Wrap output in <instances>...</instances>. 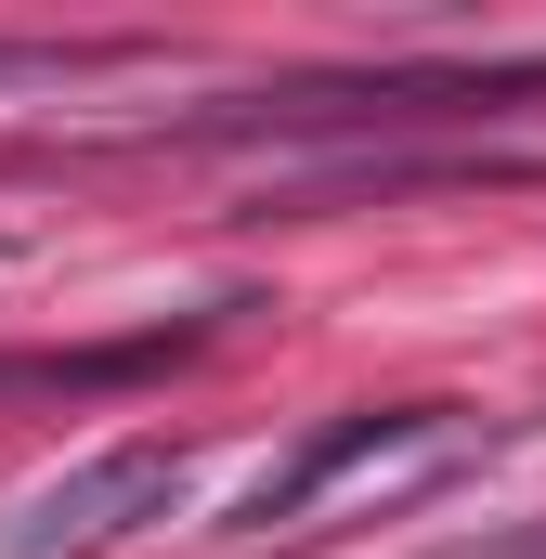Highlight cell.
Segmentation results:
<instances>
[{
	"instance_id": "cell-3",
	"label": "cell",
	"mask_w": 546,
	"mask_h": 559,
	"mask_svg": "<svg viewBox=\"0 0 546 559\" xmlns=\"http://www.w3.org/2000/svg\"><path fill=\"white\" fill-rule=\"evenodd\" d=\"M105 66H131V39H0V92L13 79H105Z\"/></svg>"
},
{
	"instance_id": "cell-1",
	"label": "cell",
	"mask_w": 546,
	"mask_h": 559,
	"mask_svg": "<svg viewBox=\"0 0 546 559\" xmlns=\"http://www.w3.org/2000/svg\"><path fill=\"white\" fill-rule=\"evenodd\" d=\"M182 481H195V442H156V429H143V442H105L92 468L39 481V495L13 508L0 559H105V547H131L143 521H169Z\"/></svg>"
},
{
	"instance_id": "cell-2",
	"label": "cell",
	"mask_w": 546,
	"mask_h": 559,
	"mask_svg": "<svg viewBox=\"0 0 546 559\" xmlns=\"http://www.w3.org/2000/svg\"><path fill=\"white\" fill-rule=\"evenodd\" d=\"M455 442H468V429L442 417V404H365V417L312 429L286 468H261V481H248V508H235L222 534H299V521H312L325 495H352L365 468H391V455H455Z\"/></svg>"
}]
</instances>
